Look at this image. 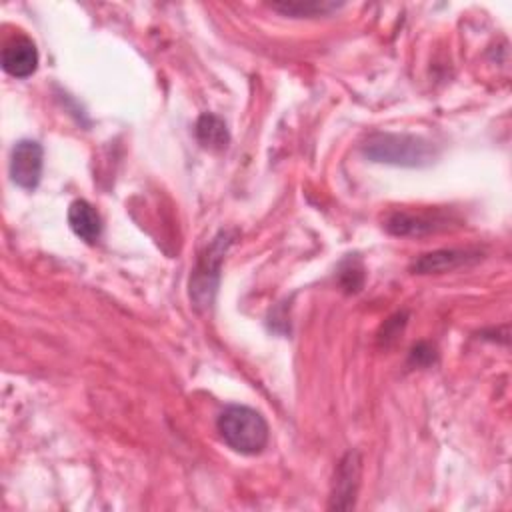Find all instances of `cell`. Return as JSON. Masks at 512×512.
Returning <instances> with one entry per match:
<instances>
[{"label":"cell","instance_id":"1","mask_svg":"<svg viewBox=\"0 0 512 512\" xmlns=\"http://www.w3.org/2000/svg\"><path fill=\"white\" fill-rule=\"evenodd\" d=\"M362 154L372 162L404 168H422L430 166L436 160L438 148L434 146V142L416 134L380 132L364 142Z\"/></svg>","mask_w":512,"mask_h":512},{"label":"cell","instance_id":"2","mask_svg":"<svg viewBox=\"0 0 512 512\" xmlns=\"http://www.w3.org/2000/svg\"><path fill=\"white\" fill-rule=\"evenodd\" d=\"M218 434L234 452L240 454H260L270 438L268 422L260 412L248 406L232 404L224 408L216 422Z\"/></svg>","mask_w":512,"mask_h":512},{"label":"cell","instance_id":"3","mask_svg":"<svg viewBox=\"0 0 512 512\" xmlns=\"http://www.w3.org/2000/svg\"><path fill=\"white\" fill-rule=\"evenodd\" d=\"M230 242L232 238L228 236V232H220L198 260V266L190 278V298L198 308H206L212 304L220 278V262Z\"/></svg>","mask_w":512,"mask_h":512},{"label":"cell","instance_id":"4","mask_svg":"<svg viewBox=\"0 0 512 512\" xmlns=\"http://www.w3.org/2000/svg\"><path fill=\"white\" fill-rule=\"evenodd\" d=\"M44 150L36 140H20L12 148L10 178L24 190H34L42 176Z\"/></svg>","mask_w":512,"mask_h":512},{"label":"cell","instance_id":"5","mask_svg":"<svg viewBox=\"0 0 512 512\" xmlns=\"http://www.w3.org/2000/svg\"><path fill=\"white\" fill-rule=\"evenodd\" d=\"M360 472H362L360 454L356 450H348L342 456V460L338 462L328 508H332V510H350L354 506L358 486H360Z\"/></svg>","mask_w":512,"mask_h":512},{"label":"cell","instance_id":"6","mask_svg":"<svg viewBox=\"0 0 512 512\" xmlns=\"http://www.w3.org/2000/svg\"><path fill=\"white\" fill-rule=\"evenodd\" d=\"M446 226H448V216L440 214L438 210L434 212L398 210V212H392L384 222V228L394 236H424V234L444 230Z\"/></svg>","mask_w":512,"mask_h":512},{"label":"cell","instance_id":"7","mask_svg":"<svg viewBox=\"0 0 512 512\" xmlns=\"http://www.w3.org/2000/svg\"><path fill=\"white\" fill-rule=\"evenodd\" d=\"M482 258L480 250L474 248H442L418 256L410 270L414 274H442L462 266H470Z\"/></svg>","mask_w":512,"mask_h":512},{"label":"cell","instance_id":"8","mask_svg":"<svg viewBox=\"0 0 512 512\" xmlns=\"http://www.w3.org/2000/svg\"><path fill=\"white\" fill-rule=\"evenodd\" d=\"M2 68L14 78H28L38 68V50L26 36L10 38L2 48Z\"/></svg>","mask_w":512,"mask_h":512},{"label":"cell","instance_id":"9","mask_svg":"<svg viewBox=\"0 0 512 512\" xmlns=\"http://www.w3.org/2000/svg\"><path fill=\"white\" fill-rule=\"evenodd\" d=\"M68 224L72 232L86 244H96L102 234V220L96 208L86 200H74L68 206Z\"/></svg>","mask_w":512,"mask_h":512},{"label":"cell","instance_id":"10","mask_svg":"<svg viewBox=\"0 0 512 512\" xmlns=\"http://www.w3.org/2000/svg\"><path fill=\"white\" fill-rule=\"evenodd\" d=\"M196 138L208 150H222L230 142V134H228V128H226L224 120L218 118L216 114H210V112H206L198 118Z\"/></svg>","mask_w":512,"mask_h":512},{"label":"cell","instance_id":"11","mask_svg":"<svg viewBox=\"0 0 512 512\" xmlns=\"http://www.w3.org/2000/svg\"><path fill=\"white\" fill-rule=\"evenodd\" d=\"M272 10L280 12V14H288V16H294V18H302V16H326L334 10H338L342 4H336V2H318V0H312V2H274L270 4Z\"/></svg>","mask_w":512,"mask_h":512},{"label":"cell","instance_id":"12","mask_svg":"<svg viewBox=\"0 0 512 512\" xmlns=\"http://www.w3.org/2000/svg\"><path fill=\"white\" fill-rule=\"evenodd\" d=\"M340 284L346 292H356L362 288V282H364V268L360 264L358 258H346L342 264H340Z\"/></svg>","mask_w":512,"mask_h":512},{"label":"cell","instance_id":"13","mask_svg":"<svg viewBox=\"0 0 512 512\" xmlns=\"http://www.w3.org/2000/svg\"><path fill=\"white\" fill-rule=\"evenodd\" d=\"M410 360L416 362L418 366H426V364H430L434 360V348L430 344H426V342H420V344H416L412 348Z\"/></svg>","mask_w":512,"mask_h":512}]
</instances>
